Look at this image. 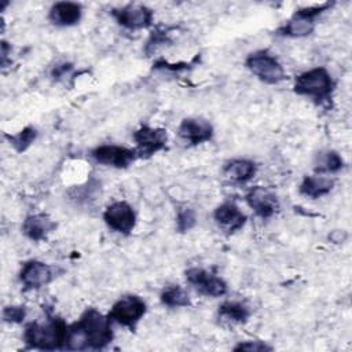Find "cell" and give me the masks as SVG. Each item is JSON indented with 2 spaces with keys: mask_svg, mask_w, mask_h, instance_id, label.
I'll list each match as a JSON object with an SVG mask.
<instances>
[{
  "mask_svg": "<svg viewBox=\"0 0 352 352\" xmlns=\"http://www.w3.org/2000/svg\"><path fill=\"white\" fill-rule=\"evenodd\" d=\"M113 340L111 320L95 308H87L77 322L69 326L65 349H103Z\"/></svg>",
  "mask_w": 352,
  "mask_h": 352,
  "instance_id": "cell-1",
  "label": "cell"
},
{
  "mask_svg": "<svg viewBox=\"0 0 352 352\" xmlns=\"http://www.w3.org/2000/svg\"><path fill=\"white\" fill-rule=\"evenodd\" d=\"M69 326L59 316H48L45 322H30L23 331V341L33 349H65Z\"/></svg>",
  "mask_w": 352,
  "mask_h": 352,
  "instance_id": "cell-2",
  "label": "cell"
},
{
  "mask_svg": "<svg viewBox=\"0 0 352 352\" xmlns=\"http://www.w3.org/2000/svg\"><path fill=\"white\" fill-rule=\"evenodd\" d=\"M336 82L326 67L318 66L302 72L294 78L293 91L300 95L312 99L318 104L329 102L333 96Z\"/></svg>",
  "mask_w": 352,
  "mask_h": 352,
  "instance_id": "cell-3",
  "label": "cell"
},
{
  "mask_svg": "<svg viewBox=\"0 0 352 352\" xmlns=\"http://www.w3.org/2000/svg\"><path fill=\"white\" fill-rule=\"evenodd\" d=\"M333 3H322L316 6H309V7H302L298 8L292 18L278 29V33L285 37H292V38H301L309 36L316 26V19L318 16L327 11L331 7Z\"/></svg>",
  "mask_w": 352,
  "mask_h": 352,
  "instance_id": "cell-4",
  "label": "cell"
},
{
  "mask_svg": "<svg viewBox=\"0 0 352 352\" xmlns=\"http://www.w3.org/2000/svg\"><path fill=\"white\" fill-rule=\"evenodd\" d=\"M246 69L265 84H279L286 78V72L275 55L267 50H258L245 59Z\"/></svg>",
  "mask_w": 352,
  "mask_h": 352,
  "instance_id": "cell-5",
  "label": "cell"
},
{
  "mask_svg": "<svg viewBox=\"0 0 352 352\" xmlns=\"http://www.w3.org/2000/svg\"><path fill=\"white\" fill-rule=\"evenodd\" d=\"M146 311L147 305L139 296L126 294L113 304L107 316L111 322L133 330L144 316Z\"/></svg>",
  "mask_w": 352,
  "mask_h": 352,
  "instance_id": "cell-6",
  "label": "cell"
},
{
  "mask_svg": "<svg viewBox=\"0 0 352 352\" xmlns=\"http://www.w3.org/2000/svg\"><path fill=\"white\" fill-rule=\"evenodd\" d=\"M133 140L138 158H148L166 147L168 133L164 128L143 125L133 132Z\"/></svg>",
  "mask_w": 352,
  "mask_h": 352,
  "instance_id": "cell-7",
  "label": "cell"
},
{
  "mask_svg": "<svg viewBox=\"0 0 352 352\" xmlns=\"http://www.w3.org/2000/svg\"><path fill=\"white\" fill-rule=\"evenodd\" d=\"M186 280L199 294L206 297H221L227 293V283L224 279L201 267L188 268L186 271Z\"/></svg>",
  "mask_w": 352,
  "mask_h": 352,
  "instance_id": "cell-8",
  "label": "cell"
},
{
  "mask_svg": "<svg viewBox=\"0 0 352 352\" xmlns=\"http://www.w3.org/2000/svg\"><path fill=\"white\" fill-rule=\"evenodd\" d=\"M116 22L129 30H140L151 26L154 12L144 4H126L110 11Z\"/></svg>",
  "mask_w": 352,
  "mask_h": 352,
  "instance_id": "cell-9",
  "label": "cell"
},
{
  "mask_svg": "<svg viewBox=\"0 0 352 352\" xmlns=\"http://www.w3.org/2000/svg\"><path fill=\"white\" fill-rule=\"evenodd\" d=\"M106 226L114 232L128 235L136 226V213L132 205L125 201H116L110 204L103 212Z\"/></svg>",
  "mask_w": 352,
  "mask_h": 352,
  "instance_id": "cell-10",
  "label": "cell"
},
{
  "mask_svg": "<svg viewBox=\"0 0 352 352\" xmlns=\"http://www.w3.org/2000/svg\"><path fill=\"white\" fill-rule=\"evenodd\" d=\"M91 157L104 166H111L117 169H125L135 160L138 158V154L135 148H128L118 144H100L92 148Z\"/></svg>",
  "mask_w": 352,
  "mask_h": 352,
  "instance_id": "cell-11",
  "label": "cell"
},
{
  "mask_svg": "<svg viewBox=\"0 0 352 352\" xmlns=\"http://www.w3.org/2000/svg\"><path fill=\"white\" fill-rule=\"evenodd\" d=\"M55 278V268L40 260L23 263L19 271V282L25 289L36 290L48 285Z\"/></svg>",
  "mask_w": 352,
  "mask_h": 352,
  "instance_id": "cell-12",
  "label": "cell"
},
{
  "mask_svg": "<svg viewBox=\"0 0 352 352\" xmlns=\"http://www.w3.org/2000/svg\"><path fill=\"white\" fill-rule=\"evenodd\" d=\"M248 206L261 219H270L279 210L278 195L268 187L256 186L245 195Z\"/></svg>",
  "mask_w": 352,
  "mask_h": 352,
  "instance_id": "cell-13",
  "label": "cell"
},
{
  "mask_svg": "<svg viewBox=\"0 0 352 352\" xmlns=\"http://www.w3.org/2000/svg\"><path fill=\"white\" fill-rule=\"evenodd\" d=\"M177 133L183 142L190 146H198L206 143L213 136V126L212 124L201 117H187L183 118Z\"/></svg>",
  "mask_w": 352,
  "mask_h": 352,
  "instance_id": "cell-14",
  "label": "cell"
},
{
  "mask_svg": "<svg viewBox=\"0 0 352 352\" xmlns=\"http://www.w3.org/2000/svg\"><path fill=\"white\" fill-rule=\"evenodd\" d=\"M213 220L217 227L226 234L239 231L246 223V214L234 202H223L213 212Z\"/></svg>",
  "mask_w": 352,
  "mask_h": 352,
  "instance_id": "cell-15",
  "label": "cell"
},
{
  "mask_svg": "<svg viewBox=\"0 0 352 352\" xmlns=\"http://www.w3.org/2000/svg\"><path fill=\"white\" fill-rule=\"evenodd\" d=\"M55 228L56 223L47 213L29 214L22 223L23 235L33 242L45 241L48 235L55 231Z\"/></svg>",
  "mask_w": 352,
  "mask_h": 352,
  "instance_id": "cell-16",
  "label": "cell"
},
{
  "mask_svg": "<svg viewBox=\"0 0 352 352\" xmlns=\"http://www.w3.org/2000/svg\"><path fill=\"white\" fill-rule=\"evenodd\" d=\"M82 16V7L74 1H56L48 11V19L59 28H70L77 25Z\"/></svg>",
  "mask_w": 352,
  "mask_h": 352,
  "instance_id": "cell-17",
  "label": "cell"
},
{
  "mask_svg": "<svg viewBox=\"0 0 352 352\" xmlns=\"http://www.w3.org/2000/svg\"><path fill=\"white\" fill-rule=\"evenodd\" d=\"M336 180L327 175H320V173H315V175H309V176H304V179L300 183L298 191L301 195L316 199L320 197L327 195L333 187H334Z\"/></svg>",
  "mask_w": 352,
  "mask_h": 352,
  "instance_id": "cell-18",
  "label": "cell"
},
{
  "mask_svg": "<svg viewBox=\"0 0 352 352\" xmlns=\"http://www.w3.org/2000/svg\"><path fill=\"white\" fill-rule=\"evenodd\" d=\"M257 170V165L246 158H234L226 162L223 172L226 177L235 183H246L249 182Z\"/></svg>",
  "mask_w": 352,
  "mask_h": 352,
  "instance_id": "cell-19",
  "label": "cell"
},
{
  "mask_svg": "<svg viewBox=\"0 0 352 352\" xmlns=\"http://www.w3.org/2000/svg\"><path fill=\"white\" fill-rule=\"evenodd\" d=\"M344 166L342 157L334 150H324L318 153L315 158V173L334 175L338 173Z\"/></svg>",
  "mask_w": 352,
  "mask_h": 352,
  "instance_id": "cell-20",
  "label": "cell"
},
{
  "mask_svg": "<svg viewBox=\"0 0 352 352\" xmlns=\"http://www.w3.org/2000/svg\"><path fill=\"white\" fill-rule=\"evenodd\" d=\"M217 314L221 319L231 323H245L250 318V309L241 301H224L219 305Z\"/></svg>",
  "mask_w": 352,
  "mask_h": 352,
  "instance_id": "cell-21",
  "label": "cell"
},
{
  "mask_svg": "<svg viewBox=\"0 0 352 352\" xmlns=\"http://www.w3.org/2000/svg\"><path fill=\"white\" fill-rule=\"evenodd\" d=\"M160 300L164 305L170 307V308H182V307H188L191 304L187 290L179 285L166 286L161 292Z\"/></svg>",
  "mask_w": 352,
  "mask_h": 352,
  "instance_id": "cell-22",
  "label": "cell"
},
{
  "mask_svg": "<svg viewBox=\"0 0 352 352\" xmlns=\"http://www.w3.org/2000/svg\"><path fill=\"white\" fill-rule=\"evenodd\" d=\"M37 138V129L32 125L25 126L23 129L18 131L14 135H7V139L10 142V144L18 151V153H23L26 151L36 140Z\"/></svg>",
  "mask_w": 352,
  "mask_h": 352,
  "instance_id": "cell-23",
  "label": "cell"
},
{
  "mask_svg": "<svg viewBox=\"0 0 352 352\" xmlns=\"http://www.w3.org/2000/svg\"><path fill=\"white\" fill-rule=\"evenodd\" d=\"M197 224V214L191 208H182L176 214V230L179 232H187Z\"/></svg>",
  "mask_w": 352,
  "mask_h": 352,
  "instance_id": "cell-24",
  "label": "cell"
},
{
  "mask_svg": "<svg viewBox=\"0 0 352 352\" xmlns=\"http://www.w3.org/2000/svg\"><path fill=\"white\" fill-rule=\"evenodd\" d=\"M26 318V308L23 305H8L3 309V319L8 323H22Z\"/></svg>",
  "mask_w": 352,
  "mask_h": 352,
  "instance_id": "cell-25",
  "label": "cell"
},
{
  "mask_svg": "<svg viewBox=\"0 0 352 352\" xmlns=\"http://www.w3.org/2000/svg\"><path fill=\"white\" fill-rule=\"evenodd\" d=\"M234 349L235 351H257V352H260V351H271L272 348L261 341H245V342H239Z\"/></svg>",
  "mask_w": 352,
  "mask_h": 352,
  "instance_id": "cell-26",
  "label": "cell"
},
{
  "mask_svg": "<svg viewBox=\"0 0 352 352\" xmlns=\"http://www.w3.org/2000/svg\"><path fill=\"white\" fill-rule=\"evenodd\" d=\"M329 239L334 243H342L348 239V232L345 230H334L330 235Z\"/></svg>",
  "mask_w": 352,
  "mask_h": 352,
  "instance_id": "cell-27",
  "label": "cell"
}]
</instances>
